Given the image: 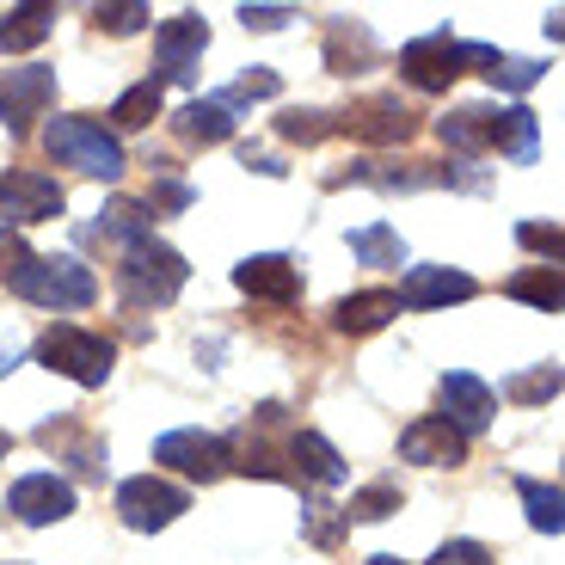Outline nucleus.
Wrapping results in <instances>:
<instances>
[{
    "mask_svg": "<svg viewBox=\"0 0 565 565\" xmlns=\"http://www.w3.org/2000/svg\"><path fill=\"white\" fill-rule=\"evenodd\" d=\"M437 136L443 148H455L461 160L473 154H504L516 167H529L541 148V124L529 105H461V111L437 117Z\"/></svg>",
    "mask_w": 565,
    "mask_h": 565,
    "instance_id": "nucleus-1",
    "label": "nucleus"
},
{
    "mask_svg": "<svg viewBox=\"0 0 565 565\" xmlns=\"http://www.w3.org/2000/svg\"><path fill=\"white\" fill-rule=\"evenodd\" d=\"M184 277H191V265L172 246H160L154 234L117 246V296L129 308H167V301H179Z\"/></svg>",
    "mask_w": 565,
    "mask_h": 565,
    "instance_id": "nucleus-2",
    "label": "nucleus"
},
{
    "mask_svg": "<svg viewBox=\"0 0 565 565\" xmlns=\"http://www.w3.org/2000/svg\"><path fill=\"white\" fill-rule=\"evenodd\" d=\"M43 148H50V160L56 167H74L86 172V179H124V141L111 136L105 124H93V117H50V129H43Z\"/></svg>",
    "mask_w": 565,
    "mask_h": 565,
    "instance_id": "nucleus-3",
    "label": "nucleus"
},
{
    "mask_svg": "<svg viewBox=\"0 0 565 565\" xmlns=\"http://www.w3.org/2000/svg\"><path fill=\"white\" fill-rule=\"evenodd\" d=\"M13 296L31 301V308L74 313V308H93V301H99V277H93L81 258H31L13 277Z\"/></svg>",
    "mask_w": 565,
    "mask_h": 565,
    "instance_id": "nucleus-4",
    "label": "nucleus"
},
{
    "mask_svg": "<svg viewBox=\"0 0 565 565\" xmlns=\"http://www.w3.org/2000/svg\"><path fill=\"white\" fill-rule=\"evenodd\" d=\"M38 363L81 387H105L111 382V363H117V344L99 339V332H81V326H50L38 339Z\"/></svg>",
    "mask_w": 565,
    "mask_h": 565,
    "instance_id": "nucleus-5",
    "label": "nucleus"
},
{
    "mask_svg": "<svg viewBox=\"0 0 565 565\" xmlns=\"http://www.w3.org/2000/svg\"><path fill=\"white\" fill-rule=\"evenodd\" d=\"M191 510V492L172 480H154V473H136V480L117 486V516H124V529H136V535H154V529H172Z\"/></svg>",
    "mask_w": 565,
    "mask_h": 565,
    "instance_id": "nucleus-6",
    "label": "nucleus"
},
{
    "mask_svg": "<svg viewBox=\"0 0 565 565\" xmlns=\"http://www.w3.org/2000/svg\"><path fill=\"white\" fill-rule=\"evenodd\" d=\"M399 74H406V86H418V93H449L467 74V43H455L449 31L412 38L406 50H399Z\"/></svg>",
    "mask_w": 565,
    "mask_h": 565,
    "instance_id": "nucleus-7",
    "label": "nucleus"
},
{
    "mask_svg": "<svg viewBox=\"0 0 565 565\" xmlns=\"http://www.w3.org/2000/svg\"><path fill=\"white\" fill-rule=\"evenodd\" d=\"M62 210H68V191L50 172H0V222H13V234L25 222H56Z\"/></svg>",
    "mask_w": 565,
    "mask_h": 565,
    "instance_id": "nucleus-8",
    "label": "nucleus"
},
{
    "mask_svg": "<svg viewBox=\"0 0 565 565\" xmlns=\"http://www.w3.org/2000/svg\"><path fill=\"white\" fill-rule=\"evenodd\" d=\"M154 461L172 467V473H184V480H222L227 473V443L210 437V430H167V437H154Z\"/></svg>",
    "mask_w": 565,
    "mask_h": 565,
    "instance_id": "nucleus-9",
    "label": "nucleus"
},
{
    "mask_svg": "<svg viewBox=\"0 0 565 565\" xmlns=\"http://www.w3.org/2000/svg\"><path fill=\"white\" fill-rule=\"evenodd\" d=\"M203 50H210V25H203L198 13L167 19V25L154 31V86L191 81V68L203 62Z\"/></svg>",
    "mask_w": 565,
    "mask_h": 565,
    "instance_id": "nucleus-10",
    "label": "nucleus"
},
{
    "mask_svg": "<svg viewBox=\"0 0 565 565\" xmlns=\"http://www.w3.org/2000/svg\"><path fill=\"white\" fill-rule=\"evenodd\" d=\"M7 510H13L25 529H50L74 516V486L62 473H25V480L7 492Z\"/></svg>",
    "mask_w": 565,
    "mask_h": 565,
    "instance_id": "nucleus-11",
    "label": "nucleus"
},
{
    "mask_svg": "<svg viewBox=\"0 0 565 565\" xmlns=\"http://www.w3.org/2000/svg\"><path fill=\"white\" fill-rule=\"evenodd\" d=\"M56 99V74L50 68H0V124L25 136L31 117H43V105Z\"/></svg>",
    "mask_w": 565,
    "mask_h": 565,
    "instance_id": "nucleus-12",
    "label": "nucleus"
},
{
    "mask_svg": "<svg viewBox=\"0 0 565 565\" xmlns=\"http://www.w3.org/2000/svg\"><path fill=\"white\" fill-rule=\"evenodd\" d=\"M437 399H443V424H455L461 437H480L486 424H492V412H498V394L480 382V375H467V369L443 375Z\"/></svg>",
    "mask_w": 565,
    "mask_h": 565,
    "instance_id": "nucleus-13",
    "label": "nucleus"
},
{
    "mask_svg": "<svg viewBox=\"0 0 565 565\" xmlns=\"http://www.w3.org/2000/svg\"><path fill=\"white\" fill-rule=\"evenodd\" d=\"M412 129H418V117H412L394 93L363 99V105H351L344 117H332V136H356V141H406Z\"/></svg>",
    "mask_w": 565,
    "mask_h": 565,
    "instance_id": "nucleus-14",
    "label": "nucleus"
},
{
    "mask_svg": "<svg viewBox=\"0 0 565 565\" xmlns=\"http://www.w3.org/2000/svg\"><path fill=\"white\" fill-rule=\"evenodd\" d=\"M480 296V282L467 277V270H449V265H412L399 277V308H449V301H473Z\"/></svg>",
    "mask_w": 565,
    "mask_h": 565,
    "instance_id": "nucleus-15",
    "label": "nucleus"
},
{
    "mask_svg": "<svg viewBox=\"0 0 565 565\" xmlns=\"http://www.w3.org/2000/svg\"><path fill=\"white\" fill-rule=\"evenodd\" d=\"M399 455L418 461V467H461L467 461V437L443 418H418V424L399 430Z\"/></svg>",
    "mask_w": 565,
    "mask_h": 565,
    "instance_id": "nucleus-16",
    "label": "nucleus"
},
{
    "mask_svg": "<svg viewBox=\"0 0 565 565\" xmlns=\"http://www.w3.org/2000/svg\"><path fill=\"white\" fill-rule=\"evenodd\" d=\"M282 461H289V480L344 486V455L332 449L320 430H289V443H282Z\"/></svg>",
    "mask_w": 565,
    "mask_h": 565,
    "instance_id": "nucleus-17",
    "label": "nucleus"
},
{
    "mask_svg": "<svg viewBox=\"0 0 565 565\" xmlns=\"http://www.w3.org/2000/svg\"><path fill=\"white\" fill-rule=\"evenodd\" d=\"M234 282H241L246 296H258V301H282V308H289V301L301 296V270L289 265L282 253L241 258V265H234Z\"/></svg>",
    "mask_w": 565,
    "mask_h": 565,
    "instance_id": "nucleus-18",
    "label": "nucleus"
},
{
    "mask_svg": "<svg viewBox=\"0 0 565 565\" xmlns=\"http://www.w3.org/2000/svg\"><path fill=\"white\" fill-rule=\"evenodd\" d=\"M394 313H399L394 289H363V296H344L339 308H332V326H339L344 339H363V332H382Z\"/></svg>",
    "mask_w": 565,
    "mask_h": 565,
    "instance_id": "nucleus-19",
    "label": "nucleus"
},
{
    "mask_svg": "<svg viewBox=\"0 0 565 565\" xmlns=\"http://www.w3.org/2000/svg\"><path fill=\"white\" fill-rule=\"evenodd\" d=\"M467 62H480V74L492 86H504V93H529V86L541 81V62H529V56H504V50H492V43H467Z\"/></svg>",
    "mask_w": 565,
    "mask_h": 565,
    "instance_id": "nucleus-20",
    "label": "nucleus"
},
{
    "mask_svg": "<svg viewBox=\"0 0 565 565\" xmlns=\"http://www.w3.org/2000/svg\"><path fill=\"white\" fill-rule=\"evenodd\" d=\"M172 136L191 141V148H215V141L234 136V117H227L222 105H210V99H191L184 111H172Z\"/></svg>",
    "mask_w": 565,
    "mask_h": 565,
    "instance_id": "nucleus-21",
    "label": "nucleus"
},
{
    "mask_svg": "<svg viewBox=\"0 0 565 565\" xmlns=\"http://www.w3.org/2000/svg\"><path fill=\"white\" fill-rule=\"evenodd\" d=\"M50 31H56V7H13L0 19V56H25Z\"/></svg>",
    "mask_w": 565,
    "mask_h": 565,
    "instance_id": "nucleus-22",
    "label": "nucleus"
},
{
    "mask_svg": "<svg viewBox=\"0 0 565 565\" xmlns=\"http://www.w3.org/2000/svg\"><path fill=\"white\" fill-rule=\"evenodd\" d=\"M504 296L529 301V308H541V313H559V265H529V270H516V277L504 282Z\"/></svg>",
    "mask_w": 565,
    "mask_h": 565,
    "instance_id": "nucleus-23",
    "label": "nucleus"
},
{
    "mask_svg": "<svg viewBox=\"0 0 565 565\" xmlns=\"http://www.w3.org/2000/svg\"><path fill=\"white\" fill-rule=\"evenodd\" d=\"M351 253L363 258V265H382V270H394V265H406V241H399L387 222H369V227H356L351 234Z\"/></svg>",
    "mask_w": 565,
    "mask_h": 565,
    "instance_id": "nucleus-24",
    "label": "nucleus"
},
{
    "mask_svg": "<svg viewBox=\"0 0 565 565\" xmlns=\"http://www.w3.org/2000/svg\"><path fill=\"white\" fill-rule=\"evenodd\" d=\"M516 492H523V504H529V523H535L541 535H559V529H565L559 486H553V480H516Z\"/></svg>",
    "mask_w": 565,
    "mask_h": 565,
    "instance_id": "nucleus-25",
    "label": "nucleus"
},
{
    "mask_svg": "<svg viewBox=\"0 0 565 565\" xmlns=\"http://www.w3.org/2000/svg\"><path fill=\"white\" fill-rule=\"evenodd\" d=\"M277 93H282V81H277L270 68H258V74H241L234 86H222V93H210V105H222V111L234 117L241 105H253V99H277Z\"/></svg>",
    "mask_w": 565,
    "mask_h": 565,
    "instance_id": "nucleus-26",
    "label": "nucleus"
},
{
    "mask_svg": "<svg viewBox=\"0 0 565 565\" xmlns=\"http://www.w3.org/2000/svg\"><path fill=\"white\" fill-rule=\"evenodd\" d=\"M154 117H160V86H154V81L129 86L124 99L111 105V124H117V129H148Z\"/></svg>",
    "mask_w": 565,
    "mask_h": 565,
    "instance_id": "nucleus-27",
    "label": "nucleus"
},
{
    "mask_svg": "<svg viewBox=\"0 0 565 565\" xmlns=\"http://www.w3.org/2000/svg\"><path fill=\"white\" fill-rule=\"evenodd\" d=\"M351 50H356V62H369V31L351 25V19H332V31H326V62H332V74H351Z\"/></svg>",
    "mask_w": 565,
    "mask_h": 565,
    "instance_id": "nucleus-28",
    "label": "nucleus"
},
{
    "mask_svg": "<svg viewBox=\"0 0 565 565\" xmlns=\"http://www.w3.org/2000/svg\"><path fill=\"white\" fill-rule=\"evenodd\" d=\"M394 510H399V486L394 480H375V486H363V492L351 498L344 523H382V516H394Z\"/></svg>",
    "mask_w": 565,
    "mask_h": 565,
    "instance_id": "nucleus-29",
    "label": "nucleus"
},
{
    "mask_svg": "<svg viewBox=\"0 0 565 565\" xmlns=\"http://www.w3.org/2000/svg\"><path fill=\"white\" fill-rule=\"evenodd\" d=\"M504 394L516 399V406H541V399H553L559 394V363H541V369H529V375H510Z\"/></svg>",
    "mask_w": 565,
    "mask_h": 565,
    "instance_id": "nucleus-30",
    "label": "nucleus"
},
{
    "mask_svg": "<svg viewBox=\"0 0 565 565\" xmlns=\"http://www.w3.org/2000/svg\"><path fill=\"white\" fill-rule=\"evenodd\" d=\"M277 136L282 141H320V136H332V111H289V117H277Z\"/></svg>",
    "mask_w": 565,
    "mask_h": 565,
    "instance_id": "nucleus-31",
    "label": "nucleus"
},
{
    "mask_svg": "<svg viewBox=\"0 0 565 565\" xmlns=\"http://www.w3.org/2000/svg\"><path fill=\"white\" fill-rule=\"evenodd\" d=\"M93 25L111 31V38H136V31L148 25V7H141V0H129V7H99V13H93Z\"/></svg>",
    "mask_w": 565,
    "mask_h": 565,
    "instance_id": "nucleus-32",
    "label": "nucleus"
},
{
    "mask_svg": "<svg viewBox=\"0 0 565 565\" xmlns=\"http://www.w3.org/2000/svg\"><path fill=\"white\" fill-rule=\"evenodd\" d=\"M430 565H498V559H492V547H486V541H467L461 535V541H443Z\"/></svg>",
    "mask_w": 565,
    "mask_h": 565,
    "instance_id": "nucleus-33",
    "label": "nucleus"
},
{
    "mask_svg": "<svg viewBox=\"0 0 565 565\" xmlns=\"http://www.w3.org/2000/svg\"><path fill=\"white\" fill-rule=\"evenodd\" d=\"M516 241H523L529 253H547V265H559V253H565V241H559V227L553 222H523L516 227Z\"/></svg>",
    "mask_w": 565,
    "mask_h": 565,
    "instance_id": "nucleus-34",
    "label": "nucleus"
},
{
    "mask_svg": "<svg viewBox=\"0 0 565 565\" xmlns=\"http://www.w3.org/2000/svg\"><path fill=\"white\" fill-rule=\"evenodd\" d=\"M167 210H191V184L154 179V191H148V215H167Z\"/></svg>",
    "mask_w": 565,
    "mask_h": 565,
    "instance_id": "nucleus-35",
    "label": "nucleus"
},
{
    "mask_svg": "<svg viewBox=\"0 0 565 565\" xmlns=\"http://www.w3.org/2000/svg\"><path fill=\"white\" fill-rule=\"evenodd\" d=\"M31 258H38V253H31V246H25V241H19L13 227H0V277L13 282V277H19V270H25V265H31Z\"/></svg>",
    "mask_w": 565,
    "mask_h": 565,
    "instance_id": "nucleus-36",
    "label": "nucleus"
},
{
    "mask_svg": "<svg viewBox=\"0 0 565 565\" xmlns=\"http://www.w3.org/2000/svg\"><path fill=\"white\" fill-rule=\"evenodd\" d=\"M289 19H301L296 7H241V25L246 31H282Z\"/></svg>",
    "mask_w": 565,
    "mask_h": 565,
    "instance_id": "nucleus-37",
    "label": "nucleus"
},
{
    "mask_svg": "<svg viewBox=\"0 0 565 565\" xmlns=\"http://www.w3.org/2000/svg\"><path fill=\"white\" fill-rule=\"evenodd\" d=\"M326 510H332V504H313V510H308V535H313V541H320V547H339V529H344V510H339V516H326Z\"/></svg>",
    "mask_w": 565,
    "mask_h": 565,
    "instance_id": "nucleus-38",
    "label": "nucleus"
},
{
    "mask_svg": "<svg viewBox=\"0 0 565 565\" xmlns=\"http://www.w3.org/2000/svg\"><path fill=\"white\" fill-rule=\"evenodd\" d=\"M7 369H19V344L0 332V375H7Z\"/></svg>",
    "mask_w": 565,
    "mask_h": 565,
    "instance_id": "nucleus-39",
    "label": "nucleus"
},
{
    "mask_svg": "<svg viewBox=\"0 0 565 565\" xmlns=\"http://www.w3.org/2000/svg\"><path fill=\"white\" fill-rule=\"evenodd\" d=\"M369 565H406V559H394V553H375V559H369Z\"/></svg>",
    "mask_w": 565,
    "mask_h": 565,
    "instance_id": "nucleus-40",
    "label": "nucleus"
},
{
    "mask_svg": "<svg viewBox=\"0 0 565 565\" xmlns=\"http://www.w3.org/2000/svg\"><path fill=\"white\" fill-rule=\"evenodd\" d=\"M7 449H13V437H7V430H0V461H7Z\"/></svg>",
    "mask_w": 565,
    "mask_h": 565,
    "instance_id": "nucleus-41",
    "label": "nucleus"
}]
</instances>
